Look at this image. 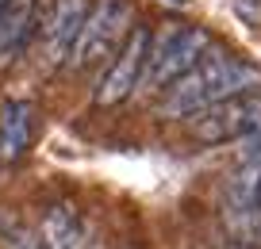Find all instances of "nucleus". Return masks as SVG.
Returning a JSON list of instances; mask_svg holds the SVG:
<instances>
[{
	"label": "nucleus",
	"instance_id": "nucleus-1",
	"mask_svg": "<svg viewBox=\"0 0 261 249\" xmlns=\"http://www.w3.org/2000/svg\"><path fill=\"white\" fill-rule=\"evenodd\" d=\"M261 89V69L250 62H238L230 54L219 50H207L200 58V65L185 73V77L173 80L169 96L162 100V115L180 119V115H196L204 107L219 104V100L242 96V92H257Z\"/></svg>",
	"mask_w": 261,
	"mask_h": 249
},
{
	"label": "nucleus",
	"instance_id": "nucleus-2",
	"mask_svg": "<svg viewBox=\"0 0 261 249\" xmlns=\"http://www.w3.org/2000/svg\"><path fill=\"white\" fill-rule=\"evenodd\" d=\"M212 50L200 27H185V23H165L150 42V62H146V89H165L177 77H185L192 65H200V58Z\"/></svg>",
	"mask_w": 261,
	"mask_h": 249
},
{
	"label": "nucleus",
	"instance_id": "nucleus-3",
	"mask_svg": "<svg viewBox=\"0 0 261 249\" xmlns=\"http://www.w3.org/2000/svg\"><path fill=\"white\" fill-rule=\"evenodd\" d=\"M130 19H135L130 0H100L96 8L89 12V23H85L81 42H77L69 62H73L77 69H89V65L104 62V58L119 46V39L130 31Z\"/></svg>",
	"mask_w": 261,
	"mask_h": 249
},
{
	"label": "nucleus",
	"instance_id": "nucleus-4",
	"mask_svg": "<svg viewBox=\"0 0 261 249\" xmlns=\"http://www.w3.org/2000/svg\"><path fill=\"white\" fill-rule=\"evenodd\" d=\"M192 130L200 142H230V138L261 134V96L257 92H242V96L219 100V104L196 112Z\"/></svg>",
	"mask_w": 261,
	"mask_h": 249
},
{
	"label": "nucleus",
	"instance_id": "nucleus-5",
	"mask_svg": "<svg viewBox=\"0 0 261 249\" xmlns=\"http://www.w3.org/2000/svg\"><path fill=\"white\" fill-rule=\"evenodd\" d=\"M150 31L146 27H135V31L127 35V42H123L119 58H115L112 65H108V73L100 77L96 92H92V100L104 107L119 104V100H127L130 92L139 89V80L146 77V62H150Z\"/></svg>",
	"mask_w": 261,
	"mask_h": 249
},
{
	"label": "nucleus",
	"instance_id": "nucleus-6",
	"mask_svg": "<svg viewBox=\"0 0 261 249\" xmlns=\"http://www.w3.org/2000/svg\"><path fill=\"white\" fill-rule=\"evenodd\" d=\"M89 12H92L89 0H58L54 4L50 23H46V54L54 65L73 58L77 42H81V31L89 23Z\"/></svg>",
	"mask_w": 261,
	"mask_h": 249
},
{
	"label": "nucleus",
	"instance_id": "nucleus-7",
	"mask_svg": "<svg viewBox=\"0 0 261 249\" xmlns=\"http://www.w3.org/2000/svg\"><path fill=\"white\" fill-rule=\"evenodd\" d=\"M35 8L39 0H4L0 4V65L19 58L35 27Z\"/></svg>",
	"mask_w": 261,
	"mask_h": 249
},
{
	"label": "nucleus",
	"instance_id": "nucleus-8",
	"mask_svg": "<svg viewBox=\"0 0 261 249\" xmlns=\"http://www.w3.org/2000/svg\"><path fill=\"white\" fill-rule=\"evenodd\" d=\"M27 142H31V104L4 100L0 104V161L23 157Z\"/></svg>",
	"mask_w": 261,
	"mask_h": 249
},
{
	"label": "nucleus",
	"instance_id": "nucleus-9",
	"mask_svg": "<svg viewBox=\"0 0 261 249\" xmlns=\"http://www.w3.org/2000/svg\"><path fill=\"white\" fill-rule=\"evenodd\" d=\"M42 249H81V223L77 211L58 203L42 218Z\"/></svg>",
	"mask_w": 261,
	"mask_h": 249
},
{
	"label": "nucleus",
	"instance_id": "nucleus-10",
	"mask_svg": "<svg viewBox=\"0 0 261 249\" xmlns=\"http://www.w3.org/2000/svg\"><path fill=\"white\" fill-rule=\"evenodd\" d=\"M223 249H253V241H242V238H238V241H230V245H223Z\"/></svg>",
	"mask_w": 261,
	"mask_h": 249
},
{
	"label": "nucleus",
	"instance_id": "nucleus-11",
	"mask_svg": "<svg viewBox=\"0 0 261 249\" xmlns=\"http://www.w3.org/2000/svg\"><path fill=\"white\" fill-rule=\"evenodd\" d=\"M257 234H261V188H257Z\"/></svg>",
	"mask_w": 261,
	"mask_h": 249
},
{
	"label": "nucleus",
	"instance_id": "nucleus-12",
	"mask_svg": "<svg viewBox=\"0 0 261 249\" xmlns=\"http://www.w3.org/2000/svg\"><path fill=\"white\" fill-rule=\"evenodd\" d=\"M169 4H188V0H169Z\"/></svg>",
	"mask_w": 261,
	"mask_h": 249
},
{
	"label": "nucleus",
	"instance_id": "nucleus-13",
	"mask_svg": "<svg viewBox=\"0 0 261 249\" xmlns=\"http://www.w3.org/2000/svg\"><path fill=\"white\" fill-rule=\"evenodd\" d=\"M0 4H4V0H0Z\"/></svg>",
	"mask_w": 261,
	"mask_h": 249
}]
</instances>
